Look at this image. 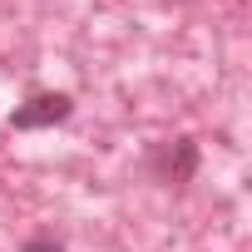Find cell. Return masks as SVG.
I'll return each instance as SVG.
<instances>
[{
	"label": "cell",
	"instance_id": "obj_1",
	"mask_svg": "<svg viewBox=\"0 0 252 252\" xmlns=\"http://www.w3.org/2000/svg\"><path fill=\"white\" fill-rule=\"evenodd\" d=\"M149 173L158 178V183H188L193 173H198V163H203V154H198V144L193 139H163V144H154L149 149Z\"/></svg>",
	"mask_w": 252,
	"mask_h": 252
},
{
	"label": "cell",
	"instance_id": "obj_2",
	"mask_svg": "<svg viewBox=\"0 0 252 252\" xmlns=\"http://www.w3.org/2000/svg\"><path fill=\"white\" fill-rule=\"evenodd\" d=\"M74 114V99L60 94V89H40L30 94L25 104L10 109V129H55V124H64Z\"/></svg>",
	"mask_w": 252,
	"mask_h": 252
},
{
	"label": "cell",
	"instance_id": "obj_3",
	"mask_svg": "<svg viewBox=\"0 0 252 252\" xmlns=\"http://www.w3.org/2000/svg\"><path fill=\"white\" fill-rule=\"evenodd\" d=\"M20 252H64V242H55V237H30Z\"/></svg>",
	"mask_w": 252,
	"mask_h": 252
}]
</instances>
